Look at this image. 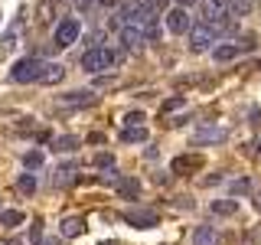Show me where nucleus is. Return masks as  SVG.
<instances>
[{
	"instance_id": "obj_31",
	"label": "nucleus",
	"mask_w": 261,
	"mask_h": 245,
	"mask_svg": "<svg viewBox=\"0 0 261 245\" xmlns=\"http://www.w3.org/2000/svg\"><path fill=\"white\" fill-rule=\"evenodd\" d=\"M144 4L150 7L153 13H163V10H167V0H144Z\"/></svg>"
},
{
	"instance_id": "obj_14",
	"label": "nucleus",
	"mask_w": 261,
	"mask_h": 245,
	"mask_svg": "<svg viewBox=\"0 0 261 245\" xmlns=\"http://www.w3.org/2000/svg\"><path fill=\"white\" fill-rule=\"evenodd\" d=\"M147 137H150V134H147L144 125H124V131H121V141H124V144H144Z\"/></svg>"
},
{
	"instance_id": "obj_5",
	"label": "nucleus",
	"mask_w": 261,
	"mask_h": 245,
	"mask_svg": "<svg viewBox=\"0 0 261 245\" xmlns=\"http://www.w3.org/2000/svg\"><path fill=\"white\" fill-rule=\"evenodd\" d=\"M121 43H124L127 53H137V49L147 43L144 27H137V23H124V27H121Z\"/></svg>"
},
{
	"instance_id": "obj_4",
	"label": "nucleus",
	"mask_w": 261,
	"mask_h": 245,
	"mask_svg": "<svg viewBox=\"0 0 261 245\" xmlns=\"http://www.w3.org/2000/svg\"><path fill=\"white\" fill-rule=\"evenodd\" d=\"M216 39H219V36H216V30H212L209 23H199V27L190 30V49H193V53H206V49L216 43Z\"/></svg>"
},
{
	"instance_id": "obj_32",
	"label": "nucleus",
	"mask_w": 261,
	"mask_h": 245,
	"mask_svg": "<svg viewBox=\"0 0 261 245\" xmlns=\"http://www.w3.org/2000/svg\"><path fill=\"white\" fill-rule=\"evenodd\" d=\"M193 4H196V0H176V7H186V10H190Z\"/></svg>"
},
{
	"instance_id": "obj_11",
	"label": "nucleus",
	"mask_w": 261,
	"mask_h": 245,
	"mask_svg": "<svg viewBox=\"0 0 261 245\" xmlns=\"http://www.w3.org/2000/svg\"><path fill=\"white\" fill-rule=\"evenodd\" d=\"M85 232V219L82 216H65L62 223H59V235L62 239H75V235Z\"/></svg>"
},
{
	"instance_id": "obj_17",
	"label": "nucleus",
	"mask_w": 261,
	"mask_h": 245,
	"mask_svg": "<svg viewBox=\"0 0 261 245\" xmlns=\"http://www.w3.org/2000/svg\"><path fill=\"white\" fill-rule=\"evenodd\" d=\"M118 193L124 196V200H137V196H141V180L121 177V180H118Z\"/></svg>"
},
{
	"instance_id": "obj_21",
	"label": "nucleus",
	"mask_w": 261,
	"mask_h": 245,
	"mask_svg": "<svg viewBox=\"0 0 261 245\" xmlns=\"http://www.w3.org/2000/svg\"><path fill=\"white\" fill-rule=\"evenodd\" d=\"M46 163V154L43 151H30V154H23V167L27 170H39Z\"/></svg>"
},
{
	"instance_id": "obj_18",
	"label": "nucleus",
	"mask_w": 261,
	"mask_h": 245,
	"mask_svg": "<svg viewBox=\"0 0 261 245\" xmlns=\"http://www.w3.org/2000/svg\"><path fill=\"white\" fill-rule=\"evenodd\" d=\"M62 79H65V69H62V65L59 62H46L43 79H39V82H43V85H59Z\"/></svg>"
},
{
	"instance_id": "obj_35",
	"label": "nucleus",
	"mask_w": 261,
	"mask_h": 245,
	"mask_svg": "<svg viewBox=\"0 0 261 245\" xmlns=\"http://www.w3.org/2000/svg\"><path fill=\"white\" fill-rule=\"evenodd\" d=\"M258 154H261V141H258Z\"/></svg>"
},
{
	"instance_id": "obj_12",
	"label": "nucleus",
	"mask_w": 261,
	"mask_h": 245,
	"mask_svg": "<svg viewBox=\"0 0 261 245\" xmlns=\"http://www.w3.org/2000/svg\"><path fill=\"white\" fill-rule=\"evenodd\" d=\"M79 174V163L75 160H65L62 167H56V177H53V186H69Z\"/></svg>"
},
{
	"instance_id": "obj_15",
	"label": "nucleus",
	"mask_w": 261,
	"mask_h": 245,
	"mask_svg": "<svg viewBox=\"0 0 261 245\" xmlns=\"http://www.w3.org/2000/svg\"><path fill=\"white\" fill-rule=\"evenodd\" d=\"M193 245H219V232H216V226H196V232H193Z\"/></svg>"
},
{
	"instance_id": "obj_34",
	"label": "nucleus",
	"mask_w": 261,
	"mask_h": 245,
	"mask_svg": "<svg viewBox=\"0 0 261 245\" xmlns=\"http://www.w3.org/2000/svg\"><path fill=\"white\" fill-rule=\"evenodd\" d=\"M101 4H105V7H111V4H114V0H101Z\"/></svg>"
},
{
	"instance_id": "obj_30",
	"label": "nucleus",
	"mask_w": 261,
	"mask_h": 245,
	"mask_svg": "<svg viewBox=\"0 0 261 245\" xmlns=\"http://www.w3.org/2000/svg\"><path fill=\"white\" fill-rule=\"evenodd\" d=\"M95 167H114V157H111V154H95Z\"/></svg>"
},
{
	"instance_id": "obj_13",
	"label": "nucleus",
	"mask_w": 261,
	"mask_h": 245,
	"mask_svg": "<svg viewBox=\"0 0 261 245\" xmlns=\"http://www.w3.org/2000/svg\"><path fill=\"white\" fill-rule=\"evenodd\" d=\"M62 105H79V108H85V105H95V95L88 92V88H79V92H65L59 95Z\"/></svg>"
},
{
	"instance_id": "obj_24",
	"label": "nucleus",
	"mask_w": 261,
	"mask_h": 245,
	"mask_svg": "<svg viewBox=\"0 0 261 245\" xmlns=\"http://www.w3.org/2000/svg\"><path fill=\"white\" fill-rule=\"evenodd\" d=\"M232 193H235V196H245V193H251V180H248V177H239V180H232Z\"/></svg>"
},
{
	"instance_id": "obj_16",
	"label": "nucleus",
	"mask_w": 261,
	"mask_h": 245,
	"mask_svg": "<svg viewBox=\"0 0 261 245\" xmlns=\"http://www.w3.org/2000/svg\"><path fill=\"white\" fill-rule=\"evenodd\" d=\"M209 209H212V216H235L239 212V200H232V196L228 200H212Z\"/></svg>"
},
{
	"instance_id": "obj_25",
	"label": "nucleus",
	"mask_w": 261,
	"mask_h": 245,
	"mask_svg": "<svg viewBox=\"0 0 261 245\" xmlns=\"http://www.w3.org/2000/svg\"><path fill=\"white\" fill-rule=\"evenodd\" d=\"M75 147H79V137L75 134H65V137L56 141V151H75Z\"/></svg>"
},
{
	"instance_id": "obj_22",
	"label": "nucleus",
	"mask_w": 261,
	"mask_h": 245,
	"mask_svg": "<svg viewBox=\"0 0 261 245\" xmlns=\"http://www.w3.org/2000/svg\"><path fill=\"white\" fill-rule=\"evenodd\" d=\"M251 7H255V0H228V10H232V16H248Z\"/></svg>"
},
{
	"instance_id": "obj_7",
	"label": "nucleus",
	"mask_w": 261,
	"mask_h": 245,
	"mask_svg": "<svg viewBox=\"0 0 261 245\" xmlns=\"http://www.w3.org/2000/svg\"><path fill=\"white\" fill-rule=\"evenodd\" d=\"M167 30H170V33H190V30H193L190 10H186V7H173V10L167 13Z\"/></svg>"
},
{
	"instance_id": "obj_8",
	"label": "nucleus",
	"mask_w": 261,
	"mask_h": 245,
	"mask_svg": "<svg viewBox=\"0 0 261 245\" xmlns=\"http://www.w3.org/2000/svg\"><path fill=\"white\" fill-rule=\"evenodd\" d=\"M124 223H130L134 229H153V226H157V212H153V209H127Z\"/></svg>"
},
{
	"instance_id": "obj_29",
	"label": "nucleus",
	"mask_w": 261,
	"mask_h": 245,
	"mask_svg": "<svg viewBox=\"0 0 261 245\" xmlns=\"http://www.w3.org/2000/svg\"><path fill=\"white\" fill-rule=\"evenodd\" d=\"M144 121H147L144 111H130V114H124V125H144Z\"/></svg>"
},
{
	"instance_id": "obj_23",
	"label": "nucleus",
	"mask_w": 261,
	"mask_h": 245,
	"mask_svg": "<svg viewBox=\"0 0 261 245\" xmlns=\"http://www.w3.org/2000/svg\"><path fill=\"white\" fill-rule=\"evenodd\" d=\"M16 186H20L23 193H36V177H33V170H27V174H20V180H16Z\"/></svg>"
},
{
	"instance_id": "obj_27",
	"label": "nucleus",
	"mask_w": 261,
	"mask_h": 245,
	"mask_svg": "<svg viewBox=\"0 0 261 245\" xmlns=\"http://www.w3.org/2000/svg\"><path fill=\"white\" fill-rule=\"evenodd\" d=\"M199 167V157H176L173 160V170H193Z\"/></svg>"
},
{
	"instance_id": "obj_9",
	"label": "nucleus",
	"mask_w": 261,
	"mask_h": 245,
	"mask_svg": "<svg viewBox=\"0 0 261 245\" xmlns=\"http://www.w3.org/2000/svg\"><path fill=\"white\" fill-rule=\"evenodd\" d=\"M202 16H206V23H216V20L232 16V10H228V0H202Z\"/></svg>"
},
{
	"instance_id": "obj_26",
	"label": "nucleus",
	"mask_w": 261,
	"mask_h": 245,
	"mask_svg": "<svg viewBox=\"0 0 261 245\" xmlns=\"http://www.w3.org/2000/svg\"><path fill=\"white\" fill-rule=\"evenodd\" d=\"M30 242L33 245H46V239H43V223H39V219L30 226Z\"/></svg>"
},
{
	"instance_id": "obj_2",
	"label": "nucleus",
	"mask_w": 261,
	"mask_h": 245,
	"mask_svg": "<svg viewBox=\"0 0 261 245\" xmlns=\"http://www.w3.org/2000/svg\"><path fill=\"white\" fill-rule=\"evenodd\" d=\"M43 69H46L43 59L27 56V59H20V62L10 69V79L16 82V85H30V82H39V79H43Z\"/></svg>"
},
{
	"instance_id": "obj_20",
	"label": "nucleus",
	"mask_w": 261,
	"mask_h": 245,
	"mask_svg": "<svg viewBox=\"0 0 261 245\" xmlns=\"http://www.w3.org/2000/svg\"><path fill=\"white\" fill-rule=\"evenodd\" d=\"M23 223H27V216H23L20 209H4V212H0V226H7V229L23 226Z\"/></svg>"
},
{
	"instance_id": "obj_3",
	"label": "nucleus",
	"mask_w": 261,
	"mask_h": 245,
	"mask_svg": "<svg viewBox=\"0 0 261 245\" xmlns=\"http://www.w3.org/2000/svg\"><path fill=\"white\" fill-rule=\"evenodd\" d=\"M82 36V23L75 20V16H65V20H59V27H56V46L59 49H69L72 43H79Z\"/></svg>"
},
{
	"instance_id": "obj_1",
	"label": "nucleus",
	"mask_w": 261,
	"mask_h": 245,
	"mask_svg": "<svg viewBox=\"0 0 261 245\" xmlns=\"http://www.w3.org/2000/svg\"><path fill=\"white\" fill-rule=\"evenodd\" d=\"M118 62H121V53L105 49V46H95V49H88V53L82 56V69L92 72V76H98V72H105V69H111V65H118Z\"/></svg>"
},
{
	"instance_id": "obj_33",
	"label": "nucleus",
	"mask_w": 261,
	"mask_h": 245,
	"mask_svg": "<svg viewBox=\"0 0 261 245\" xmlns=\"http://www.w3.org/2000/svg\"><path fill=\"white\" fill-rule=\"evenodd\" d=\"M255 206H258V209H261V193H258V200H255Z\"/></svg>"
},
{
	"instance_id": "obj_19",
	"label": "nucleus",
	"mask_w": 261,
	"mask_h": 245,
	"mask_svg": "<svg viewBox=\"0 0 261 245\" xmlns=\"http://www.w3.org/2000/svg\"><path fill=\"white\" fill-rule=\"evenodd\" d=\"M20 30H23V23H13V27L4 33V39H0V53H13L16 43H20Z\"/></svg>"
},
{
	"instance_id": "obj_6",
	"label": "nucleus",
	"mask_w": 261,
	"mask_h": 245,
	"mask_svg": "<svg viewBox=\"0 0 261 245\" xmlns=\"http://www.w3.org/2000/svg\"><path fill=\"white\" fill-rule=\"evenodd\" d=\"M228 137V131L225 128H219V125H202V128H196V134H193V144H222Z\"/></svg>"
},
{
	"instance_id": "obj_10",
	"label": "nucleus",
	"mask_w": 261,
	"mask_h": 245,
	"mask_svg": "<svg viewBox=\"0 0 261 245\" xmlns=\"http://www.w3.org/2000/svg\"><path fill=\"white\" fill-rule=\"evenodd\" d=\"M242 56V43H219V46H212V59L216 62H232V59H239Z\"/></svg>"
},
{
	"instance_id": "obj_28",
	"label": "nucleus",
	"mask_w": 261,
	"mask_h": 245,
	"mask_svg": "<svg viewBox=\"0 0 261 245\" xmlns=\"http://www.w3.org/2000/svg\"><path fill=\"white\" fill-rule=\"evenodd\" d=\"M186 105V98L183 95H173V98H167V102L160 105V111H176V108H183Z\"/></svg>"
}]
</instances>
